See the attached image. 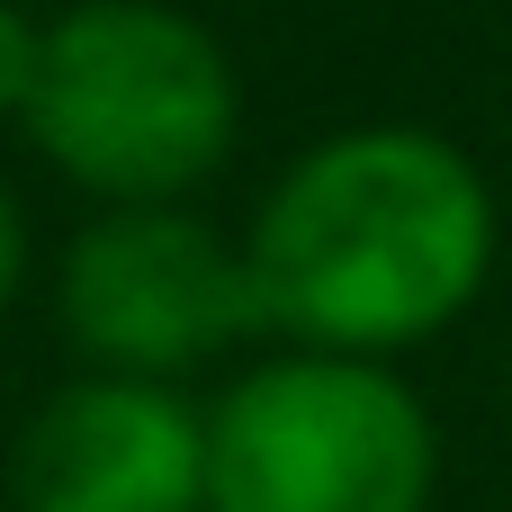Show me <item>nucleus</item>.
<instances>
[{
  "mask_svg": "<svg viewBox=\"0 0 512 512\" xmlns=\"http://www.w3.org/2000/svg\"><path fill=\"white\" fill-rule=\"evenodd\" d=\"M504 216L477 171L432 126H342L306 144L243 225V279L279 351L405 360L441 342L495 279Z\"/></svg>",
  "mask_w": 512,
  "mask_h": 512,
  "instance_id": "1",
  "label": "nucleus"
},
{
  "mask_svg": "<svg viewBox=\"0 0 512 512\" xmlns=\"http://www.w3.org/2000/svg\"><path fill=\"white\" fill-rule=\"evenodd\" d=\"M18 126L99 207H189L243 135V81L171 0H72L45 18Z\"/></svg>",
  "mask_w": 512,
  "mask_h": 512,
  "instance_id": "2",
  "label": "nucleus"
},
{
  "mask_svg": "<svg viewBox=\"0 0 512 512\" xmlns=\"http://www.w3.org/2000/svg\"><path fill=\"white\" fill-rule=\"evenodd\" d=\"M441 423L387 360L270 351L207 405V512H432Z\"/></svg>",
  "mask_w": 512,
  "mask_h": 512,
  "instance_id": "3",
  "label": "nucleus"
},
{
  "mask_svg": "<svg viewBox=\"0 0 512 512\" xmlns=\"http://www.w3.org/2000/svg\"><path fill=\"white\" fill-rule=\"evenodd\" d=\"M54 315L99 378H153V387H180L189 369L261 333L243 243L189 207H99L63 252Z\"/></svg>",
  "mask_w": 512,
  "mask_h": 512,
  "instance_id": "4",
  "label": "nucleus"
},
{
  "mask_svg": "<svg viewBox=\"0 0 512 512\" xmlns=\"http://www.w3.org/2000/svg\"><path fill=\"white\" fill-rule=\"evenodd\" d=\"M18 512H207V405L153 378H72L54 387L18 450Z\"/></svg>",
  "mask_w": 512,
  "mask_h": 512,
  "instance_id": "5",
  "label": "nucleus"
},
{
  "mask_svg": "<svg viewBox=\"0 0 512 512\" xmlns=\"http://www.w3.org/2000/svg\"><path fill=\"white\" fill-rule=\"evenodd\" d=\"M36 45H45V27H36L18 0H0V117H27V90H36Z\"/></svg>",
  "mask_w": 512,
  "mask_h": 512,
  "instance_id": "6",
  "label": "nucleus"
},
{
  "mask_svg": "<svg viewBox=\"0 0 512 512\" xmlns=\"http://www.w3.org/2000/svg\"><path fill=\"white\" fill-rule=\"evenodd\" d=\"M18 279H27V216H18V198H9V180H0V315H9V297H18Z\"/></svg>",
  "mask_w": 512,
  "mask_h": 512,
  "instance_id": "7",
  "label": "nucleus"
}]
</instances>
